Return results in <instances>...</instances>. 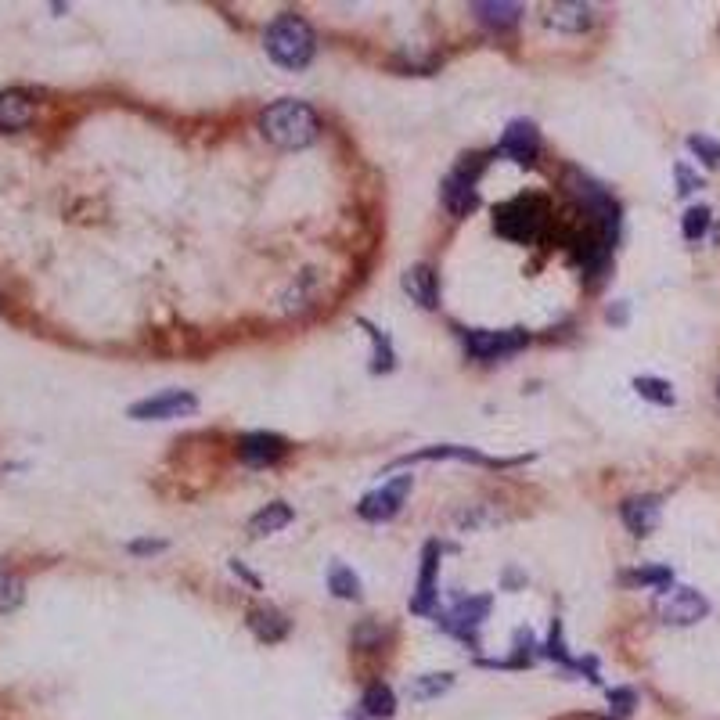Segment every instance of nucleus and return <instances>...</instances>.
I'll return each mask as SVG.
<instances>
[{
	"instance_id": "21",
	"label": "nucleus",
	"mask_w": 720,
	"mask_h": 720,
	"mask_svg": "<svg viewBox=\"0 0 720 720\" xmlns=\"http://www.w3.org/2000/svg\"><path fill=\"white\" fill-rule=\"evenodd\" d=\"M436 458L479 461V465H494V461L483 458V454H479V450H472V447H429V450H418V454H407V458H400V465H407V461H436Z\"/></svg>"
},
{
	"instance_id": "27",
	"label": "nucleus",
	"mask_w": 720,
	"mask_h": 720,
	"mask_svg": "<svg viewBox=\"0 0 720 720\" xmlns=\"http://www.w3.org/2000/svg\"><path fill=\"white\" fill-rule=\"evenodd\" d=\"M688 148H692L695 155H699L706 166H720V144L713 141V137H702V134H695V137H688Z\"/></svg>"
},
{
	"instance_id": "23",
	"label": "nucleus",
	"mask_w": 720,
	"mask_h": 720,
	"mask_svg": "<svg viewBox=\"0 0 720 720\" xmlns=\"http://www.w3.org/2000/svg\"><path fill=\"white\" fill-rule=\"evenodd\" d=\"M364 713H371V717H393L396 710V699H393V688L389 684H371L368 692H364Z\"/></svg>"
},
{
	"instance_id": "32",
	"label": "nucleus",
	"mask_w": 720,
	"mask_h": 720,
	"mask_svg": "<svg viewBox=\"0 0 720 720\" xmlns=\"http://www.w3.org/2000/svg\"><path fill=\"white\" fill-rule=\"evenodd\" d=\"M677 191H681V195H688V191H695V188H702V180L695 177L692 170H688V166H677Z\"/></svg>"
},
{
	"instance_id": "29",
	"label": "nucleus",
	"mask_w": 720,
	"mask_h": 720,
	"mask_svg": "<svg viewBox=\"0 0 720 720\" xmlns=\"http://www.w3.org/2000/svg\"><path fill=\"white\" fill-rule=\"evenodd\" d=\"M360 324H364V328H368V335L375 339V364H371V368H375V371H389V368H393V350H389V342L382 339V332H378V328H371L368 321H360Z\"/></svg>"
},
{
	"instance_id": "6",
	"label": "nucleus",
	"mask_w": 720,
	"mask_h": 720,
	"mask_svg": "<svg viewBox=\"0 0 720 720\" xmlns=\"http://www.w3.org/2000/svg\"><path fill=\"white\" fill-rule=\"evenodd\" d=\"M198 411V396L188 389H166V393H155L148 400H137L130 407V418L137 422H170V418H188Z\"/></svg>"
},
{
	"instance_id": "20",
	"label": "nucleus",
	"mask_w": 720,
	"mask_h": 720,
	"mask_svg": "<svg viewBox=\"0 0 720 720\" xmlns=\"http://www.w3.org/2000/svg\"><path fill=\"white\" fill-rule=\"evenodd\" d=\"M249 627L256 630V638H263V641H281L288 634V620L278 609H252Z\"/></svg>"
},
{
	"instance_id": "16",
	"label": "nucleus",
	"mask_w": 720,
	"mask_h": 720,
	"mask_svg": "<svg viewBox=\"0 0 720 720\" xmlns=\"http://www.w3.org/2000/svg\"><path fill=\"white\" fill-rule=\"evenodd\" d=\"M33 119V98L22 90H4L0 94V130H22Z\"/></svg>"
},
{
	"instance_id": "22",
	"label": "nucleus",
	"mask_w": 720,
	"mask_h": 720,
	"mask_svg": "<svg viewBox=\"0 0 720 720\" xmlns=\"http://www.w3.org/2000/svg\"><path fill=\"white\" fill-rule=\"evenodd\" d=\"M634 389H638L641 400H652V404H659V407H670L677 400L674 386H670V382H663V378H652V375L634 378Z\"/></svg>"
},
{
	"instance_id": "12",
	"label": "nucleus",
	"mask_w": 720,
	"mask_h": 720,
	"mask_svg": "<svg viewBox=\"0 0 720 720\" xmlns=\"http://www.w3.org/2000/svg\"><path fill=\"white\" fill-rule=\"evenodd\" d=\"M404 292L422 306V310H436L440 306V278L429 263H414L404 270Z\"/></svg>"
},
{
	"instance_id": "19",
	"label": "nucleus",
	"mask_w": 720,
	"mask_h": 720,
	"mask_svg": "<svg viewBox=\"0 0 720 720\" xmlns=\"http://www.w3.org/2000/svg\"><path fill=\"white\" fill-rule=\"evenodd\" d=\"M591 22L594 15L587 4H555V8L548 11V26L562 29V33H584Z\"/></svg>"
},
{
	"instance_id": "14",
	"label": "nucleus",
	"mask_w": 720,
	"mask_h": 720,
	"mask_svg": "<svg viewBox=\"0 0 720 720\" xmlns=\"http://www.w3.org/2000/svg\"><path fill=\"white\" fill-rule=\"evenodd\" d=\"M620 515L630 533L645 537V533H652L659 526V497H627L620 504Z\"/></svg>"
},
{
	"instance_id": "26",
	"label": "nucleus",
	"mask_w": 720,
	"mask_h": 720,
	"mask_svg": "<svg viewBox=\"0 0 720 720\" xmlns=\"http://www.w3.org/2000/svg\"><path fill=\"white\" fill-rule=\"evenodd\" d=\"M447 688H450V674H429V677H422V681L414 684L411 695L425 702V699H436V695L447 692Z\"/></svg>"
},
{
	"instance_id": "13",
	"label": "nucleus",
	"mask_w": 720,
	"mask_h": 720,
	"mask_svg": "<svg viewBox=\"0 0 720 720\" xmlns=\"http://www.w3.org/2000/svg\"><path fill=\"white\" fill-rule=\"evenodd\" d=\"M238 454H242L245 465H274L285 454V440L274 436V432H249L238 443Z\"/></svg>"
},
{
	"instance_id": "25",
	"label": "nucleus",
	"mask_w": 720,
	"mask_h": 720,
	"mask_svg": "<svg viewBox=\"0 0 720 720\" xmlns=\"http://www.w3.org/2000/svg\"><path fill=\"white\" fill-rule=\"evenodd\" d=\"M681 231H684V238L688 242H699L702 234L710 231V209L706 206H692L688 213H684V220H681Z\"/></svg>"
},
{
	"instance_id": "1",
	"label": "nucleus",
	"mask_w": 720,
	"mask_h": 720,
	"mask_svg": "<svg viewBox=\"0 0 720 720\" xmlns=\"http://www.w3.org/2000/svg\"><path fill=\"white\" fill-rule=\"evenodd\" d=\"M260 134L278 148H306L321 137V119L306 101H274L270 108H263L260 116Z\"/></svg>"
},
{
	"instance_id": "9",
	"label": "nucleus",
	"mask_w": 720,
	"mask_h": 720,
	"mask_svg": "<svg viewBox=\"0 0 720 720\" xmlns=\"http://www.w3.org/2000/svg\"><path fill=\"white\" fill-rule=\"evenodd\" d=\"M706 612H710V602H706L699 591H692V587H677V591L666 594L663 605H659L663 623H674V627H692Z\"/></svg>"
},
{
	"instance_id": "3",
	"label": "nucleus",
	"mask_w": 720,
	"mask_h": 720,
	"mask_svg": "<svg viewBox=\"0 0 720 720\" xmlns=\"http://www.w3.org/2000/svg\"><path fill=\"white\" fill-rule=\"evenodd\" d=\"M548 202L537 195H519L512 202H504V206L494 209V231L508 242H519V245H530L537 242L544 227H548Z\"/></svg>"
},
{
	"instance_id": "5",
	"label": "nucleus",
	"mask_w": 720,
	"mask_h": 720,
	"mask_svg": "<svg viewBox=\"0 0 720 720\" xmlns=\"http://www.w3.org/2000/svg\"><path fill=\"white\" fill-rule=\"evenodd\" d=\"M479 155H476V162L468 166V162H461L458 170L454 173H447V180H443V188H440V198H443V206H447V213L450 216H468V213H476V206H479V188H476V180H479Z\"/></svg>"
},
{
	"instance_id": "30",
	"label": "nucleus",
	"mask_w": 720,
	"mask_h": 720,
	"mask_svg": "<svg viewBox=\"0 0 720 720\" xmlns=\"http://www.w3.org/2000/svg\"><path fill=\"white\" fill-rule=\"evenodd\" d=\"M634 584H648V587H670V580H674V573L666 566H645V569H638V573L630 576Z\"/></svg>"
},
{
	"instance_id": "8",
	"label": "nucleus",
	"mask_w": 720,
	"mask_h": 720,
	"mask_svg": "<svg viewBox=\"0 0 720 720\" xmlns=\"http://www.w3.org/2000/svg\"><path fill=\"white\" fill-rule=\"evenodd\" d=\"M526 342H530V335L522 332V328H504V332L472 328V332H465L468 353L479 360H497V357H508V353H519Z\"/></svg>"
},
{
	"instance_id": "31",
	"label": "nucleus",
	"mask_w": 720,
	"mask_h": 720,
	"mask_svg": "<svg viewBox=\"0 0 720 720\" xmlns=\"http://www.w3.org/2000/svg\"><path fill=\"white\" fill-rule=\"evenodd\" d=\"M609 702L616 713H630L634 710V702H638V695L630 692V688H616V692H609Z\"/></svg>"
},
{
	"instance_id": "33",
	"label": "nucleus",
	"mask_w": 720,
	"mask_h": 720,
	"mask_svg": "<svg viewBox=\"0 0 720 720\" xmlns=\"http://www.w3.org/2000/svg\"><path fill=\"white\" fill-rule=\"evenodd\" d=\"M162 548H166L162 540H134V544H130V551H162Z\"/></svg>"
},
{
	"instance_id": "18",
	"label": "nucleus",
	"mask_w": 720,
	"mask_h": 720,
	"mask_svg": "<svg viewBox=\"0 0 720 720\" xmlns=\"http://www.w3.org/2000/svg\"><path fill=\"white\" fill-rule=\"evenodd\" d=\"M288 522H292V508H288L285 501H274L267 504V508H260V512L249 519V533L252 537H270V533L285 530Z\"/></svg>"
},
{
	"instance_id": "28",
	"label": "nucleus",
	"mask_w": 720,
	"mask_h": 720,
	"mask_svg": "<svg viewBox=\"0 0 720 720\" xmlns=\"http://www.w3.org/2000/svg\"><path fill=\"white\" fill-rule=\"evenodd\" d=\"M22 602V580L11 573H0V612L15 609Z\"/></svg>"
},
{
	"instance_id": "15",
	"label": "nucleus",
	"mask_w": 720,
	"mask_h": 720,
	"mask_svg": "<svg viewBox=\"0 0 720 720\" xmlns=\"http://www.w3.org/2000/svg\"><path fill=\"white\" fill-rule=\"evenodd\" d=\"M436 566H440V544H425L422 551V573H418V591L411 598L414 612H429L432 602H436Z\"/></svg>"
},
{
	"instance_id": "10",
	"label": "nucleus",
	"mask_w": 720,
	"mask_h": 720,
	"mask_svg": "<svg viewBox=\"0 0 720 720\" xmlns=\"http://www.w3.org/2000/svg\"><path fill=\"white\" fill-rule=\"evenodd\" d=\"M497 152H501L504 159L519 162V166H530L533 155L540 152L537 126H533L530 119H515V123H508V130H504L501 144H497Z\"/></svg>"
},
{
	"instance_id": "24",
	"label": "nucleus",
	"mask_w": 720,
	"mask_h": 720,
	"mask_svg": "<svg viewBox=\"0 0 720 720\" xmlns=\"http://www.w3.org/2000/svg\"><path fill=\"white\" fill-rule=\"evenodd\" d=\"M328 587H332L335 598H360V580L350 566H332V573H328Z\"/></svg>"
},
{
	"instance_id": "17",
	"label": "nucleus",
	"mask_w": 720,
	"mask_h": 720,
	"mask_svg": "<svg viewBox=\"0 0 720 720\" xmlns=\"http://www.w3.org/2000/svg\"><path fill=\"white\" fill-rule=\"evenodd\" d=\"M472 15H476L486 29H512L522 18V4H508V0H479V4H472Z\"/></svg>"
},
{
	"instance_id": "11",
	"label": "nucleus",
	"mask_w": 720,
	"mask_h": 720,
	"mask_svg": "<svg viewBox=\"0 0 720 720\" xmlns=\"http://www.w3.org/2000/svg\"><path fill=\"white\" fill-rule=\"evenodd\" d=\"M486 612H490V598H486V594H479V598H461V602L443 616V627L468 641L476 638V630L479 623L486 620Z\"/></svg>"
},
{
	"instance_id": "7",
	"label": "nucleus",
	"mask_w": 720,
	"mask_h": 720,
	"mask_svg": "<svg viewBox=\"0 0 720 720\" xmlns=\"http://www.w3.org/2000/svg\"><path fill=\"white\" fill-rule=\"evenodd\" d=\"M411 486H414L411 476H396V479H389L386 486H378V490L364 494V497H360V504H357L360 519L386 522V519H393V515H400L407 494H411Z\"/></svg>"
},
{
	"instance_id": "34",
	"label": "nucleus",
	"mask_w": 720,
	"mask_h": 720,
	"mask_svg": "<svg viewBox=\"0 0 720 720\" xmlns=\"http://www.w3.org/2000/svg\"><path fill=\"white\" fill-rule=\"evenodd\" d=\"M717 396H720V386H717Z\"/></svg>"
},
{
	"instance_id": "2",
	"label": "nucleus",
	"mask_w": 720,
	"mask_h": 720,
	"mask_svg": "<svg viewBox=\"0 0 720 720\" xmlns=\"http://www.w3.org/2000/svg\"><path fill=\"white\" fill-rule=\"evenodd\" d=\"M263 44H267V54L281 65V69H306L317 54V33L310 29L306 18L278 15L267 26Z\"/></svg>"
},
{
	"instance_id": "4",
	"label": "nucleus",
	"mask_w": 720,
	"mask_h": 720,
	"mask_svg": "<svg viewBox=\"0 0 720 720\" xmlns=\"http://www.w3.org/2000/svg\"><path fill=\"white\" fill-rule=\"evenodd\" d=\"M566 188L573 191L576 198H580V206L587 209V216L594 220V227L609 238V242H616V231H620V206L612 202L609 191L598 184V180H591L587 173L580 170H569L566 173Z\"/></svg>"
}]
</instances>
